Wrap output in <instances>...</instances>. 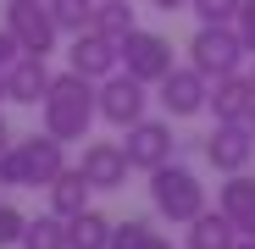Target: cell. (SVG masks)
Masks as SVG:
<instances>
[{"label": "cell", "mask_w": 255, "mask_h": 249, "mask_svg": "<svg viewBox=\"0 0 255 249\" xmlns=\"http://www.w3.org/2000/svg\"><path fill=\"white\" fill-rule=\"evenodd\" d=\"M150 205H155V216H166L172 227H189L205 211V183L172 155V161H161L150 172Z\"/></svg>", "instance_id": "obj_3"}, {"label": "cell", "mask_w": 255, "mask_h": 249, "mask_svg": "<svg viewBox=\"0 0 255 249\" xmlns=\"http://www.w3.org/2000/svg\"><path fill=\"white\" fill-rule=\"evenodd\" d=\"M17 56H22V50H17V39H11L6 28H0V72H6V67H11Z\"/></svg>", "instance_id": "obj_26"}, {"label": "cell", "mask_w": 255, "mask_h": 249, "mask_svg": "<svg viewBox=\"0 0 255 249\" xmlns=\"http://www.w3.org/2000/svg\"><path fill=\"white\" fill-rule=\"evenodd\" d=\"M106 249H172L144 216H128V222H111V244Z\"/></svg>", "instance_id": "obj_19"}, {"label": "cell", "mask_w": 255, "mask_h": 249, "mask_svg": "<svg viewBox=\"0 0 255 249\" xmlns=\"http://www.w3.org/2000/svg\"><path fill=\"white\" fill-rule=\"evenodd\" d=\"M89 28L106 33V39H122L128 28H139L133 22V0H95V22Z\"/></svg>", "instance_id": "obj_21"}, {"label": "cell", "mask_w": 255, "mask_h": 249, "mask_svg": "<svg viewBox=\"0 0 255 249\" xmlns=\"http://www.w3.org/2000/svg\"><path fill=\"white\" fill-rule=\"evenodd\" d=\"M205 111H217V122H250V111H255V83H250L244 72H222V78H211Z\"/></svg>", "instance_id": "obj_12"}, {"label": "cell", "mask_w": 255, "mask_h": 249, "mask_svg": "<svg viewBox=\"0 0 255 249\" xmlns=\"http://www.w3.org/2000/svg\"><path fill=\"white\" fill-rule=\"evenodd\" d=\"M250 83H255V67H250Z\"/></svg>", "instance_id": "obj_32"}, {"label": "cell", "mask_w": 255, "mask_h": 249, "mask_svg": "<svg viewBox=\"0 0 255 249\" xmlns=\"http://www.w3.org/2000/svg\"><path fill=\"white\" fill-rule=\"evenodd\" d=\"M250 133H255V111H250Z\"/></svg>", "instance_id": "obj_31"}, {"label": "cell", "mask_w": 255, "mask_h": 249, "mask_svg": "<svg viewBox=\"0 0 255 249\" xmlns=\"http://www.w3.org/2000/svg\"><path fill=\"white\" fill-rule=\"evenodd\" d=\"M217 211L239 227V238H255V177L250 172H228V183L217 188Z\"/></svg>", "instance_id": "obj_14"}, {"label": "cell", "mask_w": 255, "mask_h": 249, "mask_svg": "<svg viewBox=\"0 0 255 249\" xmlns=\"http://www.w3.org/2000/svg\"><path fill=\"white\" fill-rule=\"evenodd\" d=\"M22 249H67V222L56 216V211H45V216H28V227H22V238H17Z\"/></svg>", "instance_id": "obj_20"}, {"label": "cell", "mask_w": 255, "mask_h": 249, "mask_svg": "<svg viewBox=\"0 0 255 249\" xmlns=\"http://www.w3.org/2000/svg\"><path fill=\"white\" fill-rule=\"evenodd\" d=\"M45 194H50V211L67 222V216H78V211H89V194H95V188H89V177H83L78 166H61Z\"/></svg>", "instance_id": "obj_16"}, {"label": "cell", "mask_w": 255, "mask_h": 249, "mask_svg": "<svg viewBox=\"0 0 255 249\" xmlns=\"http://www.w3.org/2000/svg\"><path fill=\"white\" fill-rule=\"evenodd\" d=\"M67 166V144L56 133L11 139L0 150V188H50V177Z\"/></svg>", "instance_id": "obj_2"}, {"label": "cell", "mask_w": 255, "mask_h": 249, "mask_svg": "<svg viewBox=\"0 0 255 249\" xmlns=\"http://www.w3.org/2000/svg\"><path fill=\"white\" fill-rule=\"evenodd\" d=\"M6 33L17 39L22 56H45V61H50L56 39H61V28H56L45 0H6Z\"/></svg>", "instance_id": "obj_5"}, {"label": "cell", "mask_w": 255, "mask_h": 249, "mask_svg": "<svg viewBox=\"0 0 255 249\" xmlns=\"http://www.w3.org/2000/svg\"><path fill=\"white\" fill-rule=\"evenodd\" d=\"M233 249H255V238H239V244H233Z\"/></svg>", "instance_id": "obj_29"}, {"label": "cell", "mask_w": 255, "mask_h": 249, "mask_svg": "<svg viewBox=\"0 0 255 249\" xmlns=\"http://www.w3.org/2000/svg\"><path fill=\"white\" fill-rule=\"evenodd\" d=\"M155 6H161V11H183L189 0H155Z\"/></svg>", "instance_id": "obj_27"}, {"label": "cell", "mask_w": 255, "mask_h": 249, "mask_svg": "<svg viewBox=\"0 0 255 249\" xmlns=\"http://www.w3.org/2000/svg\"><path fill=\"white\" fill-rule=\"evenodd\" d=\"M150 83H139L133 72H111V78H100V89H95V111H100V122H111V128H128V122H139L144 116V105H150Z\"/></svg>", "instance_id": "obj_7"}, {"label": "cell", "mask_w": 255, "mask_h": 249, "mask_svg": "<svg viewBox=\"0 0 255 249\" xmlns=\"http://www.w3.org/2000/svg\"><path fill=\"white\" fill-rule=\"evenodd\" d=\"M45 6H50V17H56L61 33H83L95 22V0H45Z\"/></svg>", "instance_id": "obj_22"}, {"label": "cell", "mask_w": 255, "mask_h": 249, "mask_svg": "<svg viewBox=\"0 0 255 249\" xmlns=\"http://www.w3.org/2000/svg\"><path fill=\"white\" fill-rule=\"evenodd\" d=\"M233 28H239V39H244V50L255 56V0H244V6H239V17H233Z\"/></svg>", "instance_id": "obj_25"}, {"label": "cell", "mask_w": 255, "mask_h": 249, "mask_svg": "<svg viewBox=\"0 0 255 249\" xmlns=\"http://www.w3.org/2000/svg\"><path fill=\"white\" fill-rule=\"evenodd\" d=\"M78 172L89 177V188H100V194H111V188H122L128 183V155H122V144H83V161H78Z\"/></svg>", "instance_id": "obj_13"}, {"label": "cell", "mask_w": 255, "mask_h": 249, "mask_svg": "<svg viewBox=\"0 0 255 249\" xmlns=\"http://www.w3.org/2000/svg\"><path fill=\"white\" fill-rule=\"evenodd\" d=\"M0 78H6V100H17V105H39L56 72L45 67V56H17Z\"/></svg>", "instance_id": "obj_15"}, {"label": "cell", "mask_w": 255, "mask_h": 249, "mask_svg": "<svg viewBox=\"0 0 255 249\" xmlns=\"http://www.w3.org/2000/svg\"><path fill=\"white\" fill-rule=\"evenodd\" d=\"M239 6H244V0H189V11H194L200 22H233Z\"/></svg>", "instance_id": "obj_23"}, {"label": "cell", "mask_w": 255, "mask_h": 249, "mask_svg": "<svg viewBox=\"0 0 255 249\" xmlns=\"http://www.w3.org/2000/svg\"><path fill=\"white\" fill-rule=\"evenodd\" d=\"M111 244V216L106 211H78V216H67V249H106Z\"/></svg>", "instance_id": "obj_17"}, {"label": "cell", "mask_w": 255, "mask_h": 249, "mask_svg": "<svg viewBox=\"0 0 255 249\" xmlns=\"http://www.w3.org/2000/svg\"><path fill=\"white\" fill-rule=\"evenodd\" d=\"M67 67H72V72H83L89 83L111 78V72H117V39H106V33H95V28L72 33V50H67Z\"/></svg>", "instance_id": "obj_11"}, {"label": "cell", "mask_w": 255, "mask_h": 249, "mask_svg": "<svg viewBox=\"0 0 255 249\" xmlns=\"http://www.w3.org/2000/svg\"><path fill=\"white\" fill-rule=\"evenodd\" d=\"M11 144V128H6V116H0V150H6Z\"/></svg>", "instance_id": "obj_28"}, {"label": "cell", "mask_w": 255, "mask_h": 249, "mask_svg": "<svg viewBox=\"0 0 255 249\" xmlns=\"http://www.w3.org/2000/svg\"><path fill=\"white\" fill-rule=\"evenodd\" d=\"M250 50H244V39H239V28L233 22H200L194 28V39H189V67H200L205 78H222V72H239V61H244Z\"/></svg>", "instance_id": "obj_4"}, {"label": "cell", "mask_w": 255, "mask_h": 249, "mask_svg": "<svg viewBox=\"0 0 255 249\" xmlns=\"http://www.w3.org/2000/svg\"><path fill=\"white\" fill-rule=\"evenodd\" d=\"M155 89H161V111L183 122V116H200V111H205L211 78H205L200 67H172V72H166V78L155 83Z\"/></svg>", "instance_id": "obj_9"}, {"label": "cell", "mask_w": 255, "mask_h": 249, "mask_svg": "<svg viewBox=\"0 0 255 249\" xmlns=\"http://www.w3.org/2000/svg\"><path fill=\"white\" fill-rule=\"evenodd\" d=\"M0 100H6V78H0Z\"/></svg>", "instance_id": "obj_30"}, {"label": "cell", "mask_w": 255, "mask_h": 249, "mask_svg": "<svg viewBox=\"0 0 255 249\" xmlns=\"http://www.w3.org/2000/svg\"><path fill=\"white\" fill-rule=\"evenodd\" d=\"M233 244H239V227L222 211H200L189 222V249H233Z\"/></svg>", "instance_id": "obj_18"}, {"label": "cell", "mask_w": 255, "mask_h": 249, "mask_svg": "<svg viewBox=\"0 0 255 249\" xmlns=\"http://www.w3.org/2000/svg\"><path fill=\"white\" fill-rule=\"evenodd\" d=\"M117 67L133 72L139 83H161L172 72V45H166L161 33H150V28H128L117 39Z\"/></svg>", "instance_id": "obj_6"}, {"label": "cell", "mask_w": 255, "mask_h": 249, "mask_svg": "<svg viewBox=\"0 0 255 249\" xmlns=\"http://www.w3.org/2000/svg\"><path fill=\"white\" fill-rule=\"evenodd\" d=\"M22 227H28V216L17 211V205H6V199H0V249H11V244L22 238Z\"/></svg>", "instance_id": "obj_24"}, {"label": "cell", "mask_w": 255, "mask_h": 249, "mask_svg": "<svg viewBox=\"0 0 255 249\" xmlns=\"http://www.w3.org/2000/svg\"><path fill=\"white\" fill-rule=\"evenodd\" d=\"M255 155V133L250 122H217V133L205 139V161L217 166V172H244Z\"/></svg>", "instance_id": "obj_10"}, {"label": "cell", "mask_w": 255, "mask_h": 249, "mask_svg": "<svg viewBox=\"0 0 255 249\" xmlns=\"http://www.w3.org/2000/svg\"><path fill=\"white\" fill-rule=\"evenodd\" d=\"M122 155L133 172H155L161 161H172L178 155V139H172V122H155V116H139V122H128L122 128Z\"/></svg>", "instance_id": "obj_8"}, {"label": "cell", "mask_w": 255, "mask_h": 249, "mask_svg": "<svg viewBox=\"0 0 255 249\" xmlns=\"http://www.w3.org/2000/svg\"><path fill=\"white\" fill-rule=\"evenodd\" d=\"M39 116H45V133H56L61 144H72V139H89V128H95V83L83 78V72H56L50 78V89H45V100H39Z\"/></svg>", "instance_id": "obj_1"}]
</instances>
